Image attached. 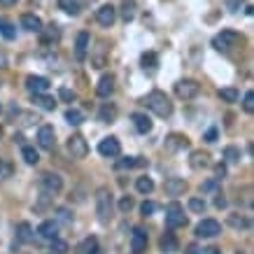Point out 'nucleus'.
<instances>
[{
  "label": "nucleus",
  "mask_w": 254,
  "mask_h": 254,
  "mask_svg": "<svg viewBox=\"0 0 254 254\" xmlns=\"http://www.w3.org/2000/svg\"><path fill=\"white\" fill-rule=\"evenodd\" d=\"M89 42H91V38H89V33H86V31H82L79 35H77V42H75V56H77L79 61H84V59H86Z\"/></svg>",
  "instance_id": "dca6fc26"
},
{
  "label": "nucleus",
  "mask_w": 254,
  "mask_h": 254,
  "mask_svg": "<svg viewBox=\"0 0 254 254\" xmlns=\"http://www.w3.org/2000/svg\"><path fill=\"white\" fill-rule=\"evenodd\" d=\"M163 189H166L168 196H182L187 191V182H184V177H168Z\"/></svg>",
  "instance_id": "4468645a"
},
{
  "label": "nucleus",
  "mask_w": 254,
  "mask_h": 254,
  "mask_svg": "<svg viewBox=\"0 0 254 254\" xmlns=\"http://www.w3.org/2000/svg\"><path fill=\"white\" fill-rule=\"evenodd\" d=\"M224 159L229 161V163L240 161V149H238V147H226V149H224Z\"/></svg>",
  "instance_id": "72a5a7b5"
},
{
  "label": "nucleus",
  "mask_w": 254,
  "mask_h": 254,
  "mask_svg": "<svg viewBox=\"0 0 254 254\" xmlns=\"http://www.w3.org/2000/svg\"><path fill=\"white\" fill-rule=\"evenodd\" d=\"M21 26L31 33H42V19L35 17V14H23L21 17Z\"/></svg>",
  "instance_id": "6ab92c4d"
},
{
  "label": "nucleus",
  "mask_w": 254,
  "mask_h": 254,
  "mask_svg": "<svg viewBox=\"0 0 254 254\" xmlns=\"http://www.w3.org/2000/svg\"><path fill=\"white\" fill-rule=\"evenodd\" d=\"M38 145L42 149H54L56 145V133H54V126H42L38 131Z\"/></svg>",
  "instance_id": "ddd939ff"
},
{
  "label": "nucleus",
  "mask_w": 254,
  "mask_h": 254,
  "mask_svg": "<svg viewBox=\"0 0 254 254\" xmlns=\"http://www.w3.org/2000/svg\"><path fill=\"white\" fill-rule=\"evenodd\" d=\"M0 173H2V161H0Z\"/></svg>",
  "instance_id": "6e6d98bb"
},
{
  "label": "nucleus",
  "mask_w": 254,
  "mask_h": 254,
  "mask_svg": "<svg viewBox=\"0 0 254 254\" xmlns=\"http://www.w3.org/2000/svg\"><path fill=\"white\" fill-rule=\"evenodd\" d=\"M131 119H133V124H136V128H138V133H149L152 126H154V124H152V119H149L145 112H133Z\"/></svg>",
  "instance_id": "a211bd4d"
},
{
  "label": "nucleus",
  "mask_w": 254,
  "mask_h": 254,
  "mask_svg": "<svg viewBox=\"0 0 254 254\" xmlns=\"http://www.w3.org/2000/svg\"><path fill=\"white\" fill-rule=\"evenodd\" d=\"M159 245H161V252H163V254H175V252H177V240H175V235H173V233H163Z\"/></svg>",
  "instance_id": "4be33fe9"
},
{
  "label": "nucleus",
  "mask_w": 254,
  "mask_h": 254,
  "mask_svg": "<svg viewBox=\"0 0 254 254\" xmlns=\"http://www.w3.org/2000/svg\"><path fill=\"white\" fill-rule=\"evenodd\" d=\"M96 245H98V243H96V238H86L84 243L79 245V252L89 254V252H91V250H96Z\"/></svg>",
  "instance_id": "a19ab883"
},
{
  "label": "nucleus",
  "mask_w": 254,
  "mask_h": 254,
  "mask_svg": "<svg viewBox=\"0 0 254 254\" xmlns=\"http://www.w3.org/2000/svg\"><path fill=\"white\" fill-rule=\"evenodd\" d=\"M21 156L26 163H31V166H35L38 161H40V154H38V149L35 147H28V145H23L21 147Z\"/></svg>",
  "instance_id": "a878e982"
},
{
  "label": "nucleus",
  "mask_w": 254,
  "mask_h": 254,
  "mask_svg": "<svg viewBox=\"0 0 254 254\" xmlns=\"http://www.w3.org/2000/svg\"><path fill=\"white\" fill-rule=\"evenodd\" d=\"M201 91V84L196 82V79H180L177 84H175V96L182 98V100H191V98H196Z\"/></svg>",
  "instance_id": "39448f33"
},
{
  "label": "nucleus",
  "mask_w": 254,
  "mask_h": 254,
  "mask_svg": "<svg viewBox=\"0 0 254 254\" xmlns=\"http://www.w3.org/2000/svg\"><path fill=\"white\" fill-rule=\"evenodd\" d=\"M17 235H19L21 243H31L33 238H35V235H33V226L28 222H21L19 226H17Z\"/></svg>",
  "instance_id": "b1692460"
},
{
  "label": "nucleus",
  "mask_w": 254,
  "mask_h": 254,
  "mask_svg": "<svg viewBox=\"0 0 254 254\" xmlns=\"http://www.w3.org/2000/svg\"><path fill=\"white\" fill-rule=\"evenodd\" d=\"M136 189L140 191V194H152L154 191V182H152V177H138V182H136Z\"/></svg>",
  "instance_id": "2f4dec72"
},
{
  "label": "nucleus",
  "mask_w": 254,
  "mask_h": 254,
  "mask_svg": "<svg viewBox=\"0 0 254 254\" xmlns=\"http://www.w3.org/2000/svg\"><path fill=\"white\" fill-rule=\"evenodd\" d=\"M68 154H70L73 159H86V154H89L86 140L82 138V136H73V138L68 140Z\"/></svg>",
  "instance_id": "6e6552de"
},
{
  "label": "nucleus",
  "mask_w": 254,
  "mask_h": 254,
  "mask_svg": "<svg viewBox=\"0 0 254 254\" xmlns=\"http://www.w3.org/2000/svg\"><path fill=\"white\" fill-rule=\"evenodd\" d=\"M238 42H240V33H235V31H222L219 35H215L212 47H215V49H219V52H226V49L235 47Z\"/></svg>",
  "instance_id": "20e7f679"
},
{
  "label": "nucleus",
  "mask_w": 254,
  "mask_h": 254,
  "mask_svg": "<svg viewBox=\"0 0 254 254\" xmlns=\"http://www.w3.org/2000/svg\"><path fill=\"white\" fill-rule=\"evenodd\" d=\"M217 136H219V133H217V128H210V131L205 133V142H215V140H217Z\"/></svg>",
  "instance_id": "de8ad7c7"
},
{
  "label": "nucleus",
  "mask_w": 254,
  "mask_h": 254,
  "mask_svg": "<svg viewBox=\"0 0 254 254\" xmlns=\"http://www.w3.org/2000/svg\"><path fill=\"white\" fill-rule=\"evenodd\" d=\"M140 63H142V68H145V70H154V68H156V63H159V56H156V54L154 52H145L142 54V59H140Z\"/></svg>",
  "instance_id": "c756f323"
},
{
  "label": "nucleus",
  "mask_w": 254,
  "mask_h": 254,
  "mask_svg": "<svg viewBox=\"0 0 254 254\" xmlns=\"http://www.w3.org/2000/svg\"><path fill=\"white\" fill-rule=\"evenodd\" d=\"M187 254H201L198 245H189V247H187Z\"/></svg>",
  "instance_id": "8fccbe9b"
},
{
  "label": "nucleus",
  "mask_w": 254,
  "mask_h": 254,
  "mask_svg": "<svg viewBox=\"0 0 254 254\" xmlns=\"http://www.w3.org/2000/svg\"><path fill=\"white\" fill-rule=\"evenodd\" d=\"M166 224H168V229H180L187 224V217H184V208H182L177 201L168 203V208H166Z\"/></svg>",
  "instance_id": "7ed1b4c3"
},
{
  "label": "nucleus",
  "mask_w": 254,
  "mask_h": 254,
  "mask_svg": "<svg viewBox=\"0 0 254 254\" xmlns=\"http://www.w3.org/2000/svg\"><path fill=\"white\" fill-rule=\"evenodd\" d=\"M189 147V138L187 136H182V133H173L166 138V149L168 152H177V149H184Z\"/></svg>",
  "instance_id": "f3484780"
},
{
  "label": "nucleus",
  "mask_w": 254,
  "mask_h": 254,
  "mask_svg": "<svg viewBox=\"0 0 254 254\" xmlns=\"http://www.w3.org/2000/svg\"><path fill=\"white\" fill-rule=\"evenodd\" d=\"M96 215L100 224H110L112 219V191L110 187H100L96 191Z\"/></svg>",
  "instance_id": "f03ea898"
},
{
  "label": "nucleus",
  "mask_w": 254,
  "mask_h": 254,
  "mask_svg": "<svg viewBox=\"0 0 254 254\" xmlns=\"http://www.w3.org/2000/svg\"><path fill=\"white\" fill-rule=\"evenodd\" d=\"M0 5H5V7H12V5H17V0H0Z\"/></svg>",
  "instance_id": "603ef678"
},
{
  "label": "nucleus",
  "mask_w": 254,
  "mask_h": 254,
  "mask_svg": "<svg viewBox=\"0 0 254 254\" xmlns=\"http://www.w3.org/2000/svg\"><path fill=\"white\" fill-rule=\"evenodd\" d=\"M136 166H142V161L133 159V156H128V159L117 161V168H119V170H121V168H136Z\"/></svg>",
  "instance_id": "f704fd0d"
},
{
  "label": "nucleus",
  "mask_w": 254,
  "mask_h": 254,
  "mask_svg": "<svg viewBox=\"0 0 254 254\" xmlns=\"http://www.w3.org/2000/svg\"><path fill=\"white\" fill-rule=\"evenodd\" d=\"M38 233L42 235V238H56L59 235V222H54V219H47V222H42L40 226H38Z\"/></svg>",
  "instance_id": "412c9836"
},
{
  "label": "nucleus",
  "mask_w": 254,
  "mask_h": 254,
  "mask_svg": "<svg viewBox=\"0 0 254 254\" xmlns=\"http://www.w3.org/2000/svg\"><path fill=\"white\" fill-rule=\"evenodd\" d=\"M65 121H68V124H73V126H79V124H82V121H84V115H82V112H79V110H68V112H65Z\"/></svg>",
  "instance_id": "473e14b6"
},
{
  "label": "nucleus",
  "mask_w": 254,
  "mask_h": 254,
  "mask_svg": "<svg viewBox=\"0 0 254 254\" xmlns=\"http://www.w3.org/2000/svg\"><path fill=\"white\" fill-rule=\"evenodd\" d=\"M26 89L31 94H44L49 89V79L47 77H40V75H28L26 77Z\"/></svg>",
  "instance_id": "f8f14e48"
},
{
  "label": "nucleus",
  "mask_w": 254,
  "mask_h": 254,
  "mask_svg": "<svg viewBox=\"0 0 254 254\" xmlns=\"http://www.w3.org/2000/svg\"><path fill=\"white\" fill-rule=\"evenodd\" d=\"M89 254H103V252H100L98 247H96V250H91V252H89Z\"/></svg>",
  "instance_id": "5fc2aeb1"
},
{
  "label": "nucleus",
  "mask_w": 254,
  "mask_h": 254,
  "mask_svg": "<svg viewBox=\"0 0 254 254\" xmlns=\"http://www.w3.org/2000/svg\"><path fill=\"white\" fill-rule=\"evenodd\" d=\"M142 103L154 112L156 117H170L173 115V103H170V98L163 91H152L142 98Z\"/></svg>",
  "instance_id": "f257e3e1"
},
{
  "label": "nucleus",
  "mask_w": 254,
  "mask_h": 254,
  "mask_svg": "<svg viewBox=\"0 0 254 254\" xmlns=\"http://www.w3.org/2000/svg\"><path fill=\"white\" fill-rule=\"evenodd\" d=\"M243 110L247 112V115H252V112H254V94H252V91H247V94H245V98H243Z\"/></svg>",
  "instance_id": "c9c22d12"
},
{
  "label": "nucleus",
  "mask_w": 254,
  "mask_h": 254,
  "mask_svg": "<svg viewBox=\"0 0 254 254\" xmlns=\"http://www.w3.org/2000/svg\"><path fill=\"white\" fill-rule=\"evenodd\" d=\"M215 189V180L212 182H205V184H203V191H212Z\"/></svg>",
  "instance_id": "3c124183"
},
{
  "label": "nucleus",
  "mask_w": 254,
  "mask_h": 254,
  "mask_svg": "<svg viewBox=\"0 0 254 254\" xmlns=\"http://www.w3.org/2000/svg\"><path fill=\"white\" fill-rule=\"evenodd\" d=\"M224 177H226V166L219 163V166L215 168V180H224Z\"/></svg>",
  "instance_id": "a18cd8bd"
},
{
  "label": "nucleus",
  "mask_w": 254,
  "mask_h": 254,
  "mask_svg": "<svg viewBox=\"0 0 254 254\" xmlns=\"http://www.w3.org/2000/svg\"><path fill=\"white\" fill-rule=\"evenodd\" d=\"M219 98H222L224 103H238L240 94H238L233 86H224V89H219Z\"/></svg>",
  "instance_id": "c85d7f7f"
},
{
  "label": "nucleus",
  "mask_w": 254,
  "mask_h": 254,
  "mask_svg": "<svg viewBox=\"0 0 254 254\" xmlns=\"http://www.w3.org/2000/svg\"><path fill=\"white\" fill-rule=\"evenodd\" d=\"M119 152H121V145H119V140H117L115 136L103 138L98 142V154L105 156V159H115V156H119Z\"/></svg>",
  "instance_id": "0eeeda50"
},
{
  "label": "nucleus",
  "mask_w": 254,
  "mask_h": 254,
  "mask_svg": "<svg viewBox=\"0 0 254 254\" xmlns=\"http://www.w3.org/2000/svg\"><path fill=\"white\" fill-rule=\"evenodd\" d=\"M229 224H231V226H235V229H247V226H250V222H247L245 217H235V215H231V217H229Z\"/></svg>",
  "instance_id": "4c0bfd02"
},
{
  "label": "nucleus",
  "mask_w": 254,
  "mask_h": 254,
  "mask_svg": "<svg viewBox=\"0 0 254 254\" xmlns=\"http://www.w3.org/2000/svg\"><path fill=\"white\" fill-rule=\"evenodd\" d=\"M59 7L65 12V14H79V2L77 0H59Z\"/></svg>",
  "instance_id": "7c9ffc66"
},
{
  "label": "nucleus",
  "mask_w": 254,
  "mask_h": 254,
  "mask_svg": "<svg viewBox=\"0 0 254 254\" xmlns=\"http://www.w3.org/2000/svg\"><path fill=\"white\" fill-rule=\"evenodd\" d=\"M112 91H115V77L112 75H103L98 86H96V94L100 96V98H110Z\"/></svg>",
  "instance_id": "2eb2a0df"
},
{
  "label": "nucleus",
  "mask_w": 254,
  "mask_h": 254,
  "mask_svg": "<svg viewBox=\"0 0 254 254\" xmlns=\"http://www.w3.org/2000/svg\"><path fill=\"white\" fill-rule=\"evenodd\" d=\"M147 250V231L142 226H136L131 233V252L133 254H142Z\"/></svg>",
  "instance_id": "9d476101"
},
{
  "label": "nucleus",
  "mask_w": 254,
  "mask_h": 254,
  "mask_svg": "<svg viewBox=\"0 0 254 254\" xmlns=\"http://www.w3.org/2000/svg\"><path fill=\"white\" fill-rule=\"evenodd\" d=\"M203 254H219L217 247H208V250H203Z\"/></svg>",
  "instance_id": "864d4df0"
},
{
  "label": "nucleus",
  "mask_w": 254,
  "mask_h": 254,
  "mask_svg": "<svg viewBox=\"0 0 254 254\" xmlns=\"http://www.w3.org/2000/svg\"><path fill=\"white\" fill-rule=\"evenodd\" d=\"M115 117H117V107L115 105H103L100 107V112H98V119L103 121V124H112L115 121Z\"/></svg>",
  "instance_id": "393cba45"
},
{
  "label": "nucleus",
  "mask_w": 254,
  "mask_h": 254,
  "mask_svg": "<svg viewBox=\"0 0 254 254\" xmlns=\"http://www.w3.org/2000/svg\"><path fill=\"white\" fill-rule=\"evenodd\" d=\"M33 103L38 107H42V110H47V112H52L54 107H56V100L47 94H33Z\"/></svg>",
  "instance_id": "5701e85b"
},
{
  "label": "nucleus",
  "mask_w": 254,
  "mask_h": 254,
  "mask_svg": "<svg viewBox=\"0 0 254 254\" xmlns=\"http://www.w3.org/2000/svg\"><path fill=\"white\" fill-rule=\"evenodd\" d=\"M222 233V224L217 219H203L198 226H196V235L198 238H215Z\"/></svg>",
  "instance_id": "1a4fd4ad"
},
{
  "label": "nucleus",
  "mask_w": 254,
  "mask_h": 254,
  "mask_svg": "<svg viewBox=\"0 0 254 254\" xmlns=\"http://www.w3.org/2000/svg\"><path fill=\"white\" fill-rule=\"evenodd\" d=\"M56 215H59V222H65V224L73 222V215L65 210V208H59V210H56Z\"/></svg>",
  "instance_id": "79ce46f5"
},
{
  "label": "nucleus",
  "mask_w": 254,
  "mask_h": 254,
  "mask_svg": "<svg viewBox=\"0 0 254 254\" xmlns=\"http://www.w3.org/2000/svg\"><path fill=\"white\" fill-rule=\"evenodd\" d=\"M240 5H243V0H226V7H229V12H238Z\"/></svg>",
  "instance_id": "49530a36"
},
{
  "label": "nucleus",
  "mask_w": 254,
  "mask_h": 254,
  "mask_svg": "<svg viewBox=\"0 0 254 254\" xmlns=\"http://www.w3.org/2000/svg\"><path fill=\"white\" fill-rule=\"evenodd\" d=\"M52 252H56V254H65V252H68V243L59 240V238H52Z\"/></svg>",
  "instance_id": "e433bc0d"
},
{
  "label": "nucleus",
  "mask_w": 254,
  "mask_h": 254,
  "mask_svg": "<svg viewBox=\"0 0 254 254\" xmlns=\"http://www.w3.org/2000/svg\"><path fill=\"white\" fill-rule=\"evenodd\" d=\"M131 208H133V201H131L128 196H124V198L119 201V210H121V212H128Z\"/></svg>",
  "instance_id": "c03bdc74"
},
{
  "label": "nucleus",
  "mask_w": 254,
  "mask_h": 254,
  "mask_svg": "<svg viewBox=\"0 0 254 254\" xmlns=\"http://www.w3.org/2000/svg\"><path fill=\"white\" fill-rule=\"evenodd\" d=\"M189 210L191 212H203L205 210V201H203V198H189Z\"/></svg>",
  "instance_id": "58836bf2"
},
{
  "label": "nucleus",
  "mask_w": 254,
  "mask_h": 254,
  "mask_svg": "<svg viewBox=\"0 0 254 254\" xmlns=\"http://www.w3.org/2000/svg\"><path fill=\"white\" fill-rule=\"evenodd\" d=\"M59 98L65 100V103H73V100H75V91H70V89H61V91H59Z\"/></svg>",
  "instance_id": "37998d69"
},
{
  "label": "nucleus",
  "mask_w": 254,
  "mask_h": 254,
  "mask_svg": "<svg viewBox=\"0 0 254 254\" xmlns=\"http://www.w3.org/2000/svg\"><path fill=\"white\" fill-rule=\"evenodd\" d=\"M40 187H42L44 194L56 196V194H61V189H63V177L56 175V173H44L42 177H40Z\"/></svg>",
  "instance_id": "423d86ee"
},
{
  "label": "nucleus",
  "mask_w": 254,
  "mask_h": 254,
  "mask_svg": "<svg viewBox=\"0 0 254 254\" xmlns=\"http://www.w3.org/2000/svg\"><path fill=\"white\" fill-rule=\"evenodd\" d=\"M140 212H142L145 217L154 215V212H156V203H154V201H145L142 205H140Z\"/></svg>",
  "instance_id": "ea45409f"
},
{
  "label": "nucleus",
  "mask_w": 254,
  "mask_h": 254,
  "mask_svg": "<svg viewBox=\"0 0 254 254\" xmlns=\"http://www.w3.org/2000/svg\"><path fill=\"white\" fill-rule=\"evenodd\" d=\"M189 166L194 170H203L210 166V156L205 152H191V159H189Z\"/></svg>",
  "instance_id": "aec40b11"
},
{
  "label": "nucleus",
  "mask_w": 254,
  "mask_h": 254,
  "mask_svg": "<svg viewBox=\"0 0 254 254\" xmlns=\"http://www.w3.org/2000/svg\"><path fill=\"white\" fill-rule=\"evenodd\" d=\"M121 17H124V21H133L136 19V2L133 0H124L121 2Z\"/></svg>",
  "instance_id": "cd10ccee"
},
{
  "label": "nucleus",
  "mask_w": 254,
  "mask_h": 254,
  "mask_svg": "<svg viewBox=\"0 0 254 254\" xmlns=\"http://www.w3.org/2000/svg\"><path fill=\"white\" fill-rule=\"evenodd\" d=\"M96 19H98V23H100V26H105V28H110V26L115 23V19H117V10H115V5H110V2H105V5H100V10L96 12Z\"/></svg>",
  "instance_id": "9b49d317"
},
{
  "label": "nucleus",
  "mask_w": 254,
  "mask_h": 254,
  "mask_svg": "<svg viewBox=\"0 0 254 254\" xmlns=\"http://www.w3.org/2000/svg\"><path fill=\"white\" fill-rule=\"evenodd\" d=\"M215 205L222 210V208H226V198H224V194H217V198H215Z\"/></svg>",
  "instance_id": "09e8293b"
},
{
  "label": "nucleus",
  "mask_w": 254,
  "mask_h": 254,
  "mask_svg": "<svg viewBox=\"0 0 254 254\" xmlns=\"http://www.w3.org/2000/svg\"><path fill=\"white\" fill-rule=\"evenodd\" d=\"M0 35H2L5 40H14V38H17V31H14L12 21L2 19V17H0Z\"/></svg>",
  "instance_id": "bb28decb"
}]
</instances>
